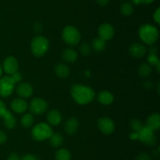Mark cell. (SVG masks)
Listing matches in <instances>:
<instances>
[{"label":"cell","instance_id":"1","mask_svg":"<svg viewBox=\"0 0 160 160\" xmlns=\"http://www.w3.org/2000/svg\"><path fill=\"white\" fill-rule=\"evenodd\" d=\"M70 94L76 103L87 104L92 102L95 97V91L89 86L82 84H75L70 89Z\"/></svg>","mask_w":160,"mask_h":160},{"label":"cell","instance_id":"2","mask_svg":"<svg viewBox=\"0 0 160 160\" xmlns=\"http://www.w3.org/2000/svg\"><path fill=\"white\" fill-rule=\"evenodd\" d=\"M139 37L141 40L148 45H153L159 38V31L154 25L145 24L139 29Z\"/></svg>","mask_w":160,"mask_h":160},{"label":"cell","instance_id":"3","mask_svg":"<svg viewBox=\"0 0 160 160\" xmlns=\"http://www.w3.org/2000/svg\"><path fill=\"white\" fill-rule=\"evenodd\" d=\"M31 48L34 56L41 57L48 52L49 48V42L48 39L44 36H35L31 41Z\"/></svg>","mask_w":160,"mask_h":160},{"label":"cell","instance_id":"4","mask_svg":"<svg viewBox=\"0 0 160 160\" xmlns=\"http://www.w3.org/2000/svg\"><path fill=\"white\" fill-rule=\"evenodd\" d=\"M53 133L52 129L49 124L45 122H40L33 127L31 130V136L34 140L38 141H45L49 139Z\"/></svg>","mask_w":160,"mask_h":160},{"label":"cell","instance_id":"5","mask_svg":"<svg viewBox=\"0 0 160 160\" xmlns=\"http://www.w3.org/2000/svg\"><path fill=\"white\" fill-rule=\"evenodd\" d=\"M62 38L64 42L70 45H75L81 41V33L73 26H67L63 28Z\"/></svg>","mask_w":160,"mask_h":160},{"label":"cell","instance_id":"6","mask_svg":"<svg viewBox=\"0 0 160 160\" xmlns=\"http://www.w3.org/2000/svg\"><path fill=\"white\" fill-rule=\"evenodd\" d=\"M12 75H6L0 79V95L2 97H9L13 92L16 85Z\"/></svg>","mask_w":160,"mask_h":160},{"label":"cell","instance_id":"7","mask_svg":"<svg viewBox=\"0 0 160 160\" xmlns=\"http://www.w3.org/2000/svg\"><path fill=\"white\" fill-rule=\"evenodd\" d=\"M138 140L141 142L148 146H153L157 142V138L154 133V130L145 125L138 132Z\"/></svg>","mask_w":160,"mask_h":160},{"label":"cell","instance_id":"8","mask_svg":"<svg viewBox=\"0 0 160 160\" xmlns=\"http://www.w3.org/2000/svg\"><path fill=\"white\" fill-rule=\"evenodd\" d=\"M30 111L32 114L41 115L45 113L48 109V104L44 99L36 97L31 100L29 105Z\"/></svg>","mask_w":160,"mask_h":160},{"label":"cell","instance_id":"9","mask_svg":"<svg viewBox=\"0 0 160 160\" xmlns=\"http://www.w3.org/2000/svg\"><path fill=\"white\" fill-rule=\"evenodd\" d=\"M98 126L102 133L109 135L113 133L115 130V125L113 121L109 117H102L98 119Z\"/></svg>","mask_w":160,"mask_h":160},{"label":"cell","instance_id":"10","mask_svg":"<svg viewBox=\"0 0 160 160\" xmlns=\"http://www.w3.org/2000/svg\"><path fill=\"white\" fill-rule=\"evenodd\" d=\"M2 68L8 75H13L18 70V61L14 56H8L3 61Z\"/></svg>","mask_w":160,"mask_h":160},{"label":"cell","instance_id":"11","mask_svg":"<svg viewBox=\"0 0 160 160\" xmlns=\"http://www.w3.org/2000/svg\"><path fill=\"white\" fill-rule=\"evenodd\" d=\"M114 28L110 24L104 23L101 24L98 28V35L99 38L102 39L103 40H110L114 36Z\"/></svg>","mask_w":160,"mask_h":160},{"label":"cell","instance_id":"12","mask_svg":"<svg viewBox=\"0 0 160 160\" xmlns=\"http://www.w3.org/2000/svg\"><path fill=\"white\" fill-rule=\"evenodd\" d=\"M129 53L135 58L143 57L146 53V48L140 42H134L129 47Z\"/></svg>","mask_w":160,"mask_h":160},{"label":"cell","instance_id":"13","mask_svg":"<svg viewBox=\"0 0 160 160\" xmlns=\"http://www.w3.org/2000/svg\"><path fill=\"white\" fill-rule=\"evenodd\" d=\"M10 107L14 112L17 114H21L27 111L28 108V104L25 100L22 98L14 99L10 104Z\"/></svg>","mask_w":160,"mask_h":160},{"label":"cell","instance_id":"14","mask_svg":"<svg viewBox=\"0 0 160 160\" xmlns=\"http://www.w3.org/2000/svg\"><path fill=\"white\" fill-rule=\"evenodd\" d=\"M32 86L30 83H22L18 85L17 88V92L20 97L22 98H28L33 94Z\"/></svg>","mask_w":160,"mask_h":160},{"label":"cell","instance_id":"15","mask_svg":"<svg viewBox=\"0 0 160 160\" xmlns=\"http://www.w3.org/2000/svg\"><path fill=\"white\" fill-rule=\"evenodd\" d=\"M79 126V122L75 117H71L65 122L64 130L68 134H74Z\"/></svg>","mask_w":160,"mask_h":160},{"label":"cell","instance_id":"16","mask_svg":"<svg viewBox=\"0 0 160 160\" xmlns=\"http://www.w3.org/2000/svg\"><path fill=\"white\" fill-rule=\"evenodd\" d=\"M62 120V115L60 112L56 109H52L47 115V121L51 125H59Z\"/></svg>","mask_w":160,"mask_h":160},{"label":"cell","instance_id":"17","mask_svg":"<svg viewBox=\"0 0 160 160\" xmlns=\"http://www.w3.org/2000/svg\"><path fill=\"white\" fill-rule=\"evenodd\" d=\"M146 126L152 130H159L160 127V115L158 113H153L148 116L146 120Z\"/></svg>","mask_w":160,"mask_h":160},{"label":"cell","instance_id":"18","mask_svg":"<svg viewBox=\"0 0 160 160\" xmlns=\"http://www.w3.org/2000/svg\"><path fill=\"white\" fill-rule=\"evenodd\" d=\"M97 99L98 101L104 105H109L112 103L114 100V97L112 93L109 91L107 90H103L101 91L99 93L97 96Z\"/></svg>","mask_w":160,"mask_h":160},{"label":"cell","instance_id":"19","mask_svg":"<svg viewBox=\"0 0 160 160\" xmlns=\"http://www.w3.org/2000/svg\"><path fill=\"white\" fill-rule=\"evenodd\" d=\"M3 122H4V125L9 130H12L17 125V121H16L15 117L10 112V111L6 110V112L2 115Z\"/></svg>","mask_w":160,"mask_h":160},{"label":"cell","instance_id":"20","mask_svg":"<svg viewBox=\"0 0 160 160\" xmlns=\"http://www.w3.org/2000/svg\"><path fill=\"white\" fill-rule=\"evenodd\" d=\"M54 71L59 78H65L70 75V71L68 66L65 64H58L55 66Z\"/></svg>","mask_w":160,"mask_h":160},{"label":"cell","instance_id":"21","mask_svg":"<svg viewBox=\"0 0 160 160\" xmlns=\"http://www.w3.org/2000/svg\"><path fill=\"white\" fill-rule=\"evenodd\" d=\"M62 58L68 63H73L78 59V53L73 49H65L62 52Z\"/></svg>","mask_w":160,"mask_h":160},{"label":"cell","instance_id":"22","mask_svg":"<svg viewBox=\"0 0 160 160\" xmlns=\"http://www.w3.org/2000/svg\"><path fill=\"white\" fill-rule=\"evenodd\" d=\"M63 143V137L60 133H53L49 137V144L52 147H59Z\"/></svg>","mask_w":160,"mask_h":160},{"label":"cell","instance_id":"23","mask_svg":"<svg viewBox=\"0 0 160 160\" xmlns=\"http://www.w3.org/2000/svg\"><path fill=\"white\" fill-rule=\"evenodd\" d=\"M92 49L96 52H102L106 48V41L101 38H95L92 43Z\"/></svg>","mask_w":160,"mask_h":160},{"label":"cell","instance_id":"24","mask_svg":"<svg viewBox=\"0 0 160 160\" xmlns=\"http://www.w3.org/2000/svg\"><path fill=\"white\" fill-rule=\"evenodd\" d=\"M152 73V67L148 63H144L141 64L138 67V74L142 78H146L149 76Z\"/></svg>","mask_w":160,"mask_h":160},{"label":"cell","instance_id":"25","mask_svg":"<svg viewBox=\"0 0 160 160\" xmlns=\"http://www.w3.org/2000/svg\"><path fill=\"white\" fill-rule=\"evenodd\" d=\"M56 160H71V154L67 149L60 148L56 152Z\"/></svg>","mask_w":160,"mask_h":160},{"label":"cell","instance_id":"26","mask_svg":"<svg viewBox=\"0 0 160 160\" xmlns=\"http://www.w3.org/2000/svg\"><path fill=\"white\" fill-rule=\"evenodd\" d=\"M34 117L30 113H27V114L23 115V117L20 119V123L25 128H28V127L31 126L34 123Z\"/></svg>","mask_w":160,"mask_h":160},{"label":"cell","instance_id":"27","mask_svg":"<svg viewBox=\"0 0 160 160\" xmlns=\"http://www.w3.org/2000/svg\"><path fill=\"white\" fill-rule=\"evenodd\" d=\"M120 12L124 16H131L134 12V7L131 3H123L120 7Z\"/></svg>","mask_w":160,"mask_h":160},{"label":"cell","instance_id":"28","mask_svg":"<svg viewBox=\"0 0 160 160\" xmlns=\"http://www.w3.org/2000/svg\"><path fill=\"white\" fill-rule=\"evenodd\" d=\"M130 125H131V128L132 130V131L135 132V133H138L142 130V127H143L142 123L138 119H133L131 121V122H130Z\"/></svg>","mask_w":160,"mask_h":160},{"label":"cell","instance_id":"29","mask_svg":"<svg viewBox=\"0 0 160 160\" xmlns=\"http://www.w3.org/2000/svg\"><path fill=\"white\" fill-rule=\"evenodd\" d=\"M148 64L150 65H154L156 66V68H157L158 72H159V60L158 58V56H156V54H149L148 56Z\"/></svg>","mask_w":160,"mask_h":160},{"label":"cell","instance_id":"30","mask_svg":"<svg viewBox=\"0 0 160 160\" xmlns=\"http://www.w3.org/2000/svg\"><path fill=\"white\" fill-rule=\"evenodd\" d=\"M80 51L84 56H88L92 52V47L87 42H83L80 46Z\"/></svg>","mask_w":160,"mask_h":160},{"label":"cell","instance_id":"31","mask_svg":"<svg viewBox=\"0 0 160 160\" xmlns=\"http://www.w3.org/2000/svg\"><path fill=\"white\" fill-rule=\"evenodd\" d=\"M136 160H151V157L148 154L142 152L138 155V156L136 157Z\"/></svg>","mask_w":160,"mask_h":160},{"label":"cell","instance_id":"32","mask_svg":"<svg viewBox=\"0 0 160 160\" xmlns=\"http://www.w3.org/2000/svg\"><path fill=\"white\" fill-rule=\"evenodd\" d=\"M21 160H38V158L32 154H26L22 157Z\"/></svg>","mask_w":160,"mask_h":160},{"label":"cell","instance_id":"33","mask_svg":"<svg viewBox=\"0 0 160 160\" xmlns=\"http://www.w3.org/2000/svg\"><path fill=\"white\" fill-rule=\"evenodd\" d=\"M153 19H154V20L156 21V24H159V23H160V9H159V8H158V9L156 10V12H155L154 15H153Z\"/></svg>","mask_w":160,"mask_h":160},{"label":"cell","instance_id":"34","mask_svg":"<svg viewBox=\"0 0 160 160\" xmlns=\"http://www.w3.org/2000/svg\"><path fill=\"white\" fill-rule=\"evenodd\" d=\"M133 3L136 5H139L141 3L142 4H150V3H153L155 0H132Z\"/></svg>","mask_w":160,"mask_h":160},{"label":"cell","instance_id":"35","mask_svg":"<svg viewBox=\"0 0 160 160\" xmlns=\"http://www.w3.org/2000/svg\"><path fill=\"white\" fill-rule=\"evenodd\" d=\"M7 140V136H6V134L3 131L0 130V144H5Z\"/></svg>","mask_w":160,"mask_h":160},{"label":"cell","instance_id":"36","mask_svg":"<svg viewBox=\"0 0 160 160\" xmlns=\"http://www.w3.org/2000/svg\"><path fill=\"white\" fill-rule=\"evenodd\" d=\"M7 160H21V158L19 156L18 154L17 153H11L8 156Z\"/></svg>","mask_w":160,"mask_h":160},{"label":"cell","instance_id":"37","mask_svg":"<svg viewBox=\"0 0 160 160\" xmlns=\"http://www.w3.org/2000/svg\"><path fill=\"white\" fill-rule=\"evenodd\" d=\"M6 110L7 109H6V107L5 105V104L2 100H0V117H2V115L6 112Z\"/></svg>","mask_w":160,"mask_h":160},{"label":"cell","instance_id":"38","mask_svg":"<svg viewBox=\"0 0 160 160\" xmlns=\"http://www.w3.org/2000/svg\"><path fill=\"white\" fill-rule=\"evenodd\" d=\"M12 78L15 80L16 83H19V82H20V80L22 79L21 74H20V72H17L16 73H14L13 75H12Z\"/></svg>","mask_w":160,"mask_h":160},{"label":"cell","instance_id":"39","mask_svg":"<svg viewBox=\"0 0 160 160\" xmlns=\"http://www.w3.org/2000/svg\"><path fill=\"white\" fill-rule=\"evenodd\" d=\"M130 139L133 140H138V133H135V132H132V133H130V136H129Z\"/></svg>","mask_w":160,"mask_h":160},{"label":"cell","instance_id":"40","mask_svg":"<svg viewBox=\"0 0 160 160\" xmlns=\"http://www.w3.org/2000/svg\"><path fill=\"white\" fill-rule=\"evenodd\" d=\"M95 2H96L98 5H100V6H105L109 3V0H95Z\"/></svg>","mask_w":160,"mask_h":160},{"label":"cell","instance_id":"41","mask_svg":"<svg viewBox=\"0 0 160 160\" xmlns=\"http://www.w3.org/2000/svg\"><path fill=\"white\" fill-rule=\"evenodd\" d=\"M150 54H156L157 53V48L156 46H152L149 50Z\"/></svg>","mask_w":160,"mask_h":160},{"label":"cell","instance_id":"42","mask_svg":"<svg viewBox=\"0 0 160 160\" xmlns=\"http://www.w3.org/2000/svg\"><path fill=\"white\" fill-rule=\"evenodd\" d=\"M2 67L0 66V77L2 76Z\"/></svg>","mask_w":160,"mask_h":160}]
</instances>
